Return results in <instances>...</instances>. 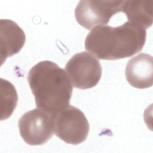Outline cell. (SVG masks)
<instances>
[{
	"label": "cell",
	"mask_w": 153,
	"mask_h": 153,
	"mask_svg": "<svg viewBox=\"0 0 153 153\" xmlns=\"http://www.w3.org/2000/svg\"><path fill=\"white\" fill-rule=\"evenodd\" d=\"M53 119L54 134L66 143L78 145L86 140L89 123L78 108L69 105L53 115Z\"/></svg>",
	"instance_id": "3"
},
{
	"label": "cell",
	"mask_w": 153,
	"mask_h": 153,
	"mask_svg": "<svg viewBox=\"0 0 153 153\" xmlns=\"http://www.w3.org/2000/svg\"><path fill=\"white\" fill-rule=\"evenodd\" d=\"M20 134L30 145H41L53 136V115L38 108L25 113L18 121Z\"/></svg>",
	"instance_id": "5"
},
{
	"label": "cell",
	"mask_w": 153,
	"mask_h": 153,
	"mask_svg": "<svg viewBox=\"0 0 153 153\" xmlns=\"http://www.w3.org/2000/svg\"><path fill=\"white\" fill-rule=\"evenodd\" d=\"M1 62L19 53L25 45L26 35L22 29L14 21L1 19Z\"/></svg>",
	"instance_id": "8"
},
{
	"label": "cell",
	"mask_w": 153,
	"mask_h": 153,
	"mask_svg": "<svg viewBox=\"0 0 153 153\" xmlns=\"http://www.w3.org/2000/svg\"><path fill=\"white\" fill-rule=\"evenodd\" d=\"M128 82L133 87L144 89L151 87L153 82L152 56L140 53L128 60L125 71Z\"/></svg>",
	"instance_id": "7"
},
{
	"label": "cell",
	"mask_w": 153,
	"mask_h": 153,
	"mask_svg": "<svg viewBox=\"0 0 153 153\" xmlns=\"http://www.w3.org/2000/svg\"><path fill=\"white\" fill-rule=\"evenodd\" d=\"M1 120L8 118L16 109L18 94L14 85L7 79H0Z\"/></svg>",
	"instance_id": "10"
},
{
	"label": "cell",
	"mask_w": 153,
	"mask_h": 153,
	"mask_svg": "<svg viewBox=\"0 0 153 153\" xmlns=\"http://www.w3.org/2000/svg\"><path fill=\"white\" fill-rule=\"evenodd\" d=\"M146 37L145 29L128 21L116 27L100 26L88 33L85 39V48L99 59L115 60L140 52Z\"/></svg>",
	"instance_id": "1"
},
{
	"label": "cell",
	"mask_w": 153,
	"mask_h": 153,
	"mask_svg": "<svg viewBox=\"0 0 153 153\" xmlns=\"http://www.w3.org/2000/svg\"><path fill=\"white\" fill-rule=\"evenodd\" d=\"M121 11L126 14L128 22L145 30L152 25L153 1H123Z\"/></svg>",
	"instance_id": "9"
},
{
	"label": "cell",
	"mask_w": 153,
	"mask_h": 153,
	"mask_svg": "<svg viewBox=\"0 0 153 153\" xmlns=\"http://www.w3.org/2000/svg\"><path fill=\"white\" fill-rule=\"evenodd\" d=\"M123 1H80L75 10L77 22L87 30L103 26L121 11Z\"/></svg>",
	"instance_id": "6"
},
{
	"label": "cell",
	"mask_w": 153,
	"mask_h": 153,
	"mask_svg": "<svg viewBox=\"0 0 153 153\" xmlns=\"http://www.w3.org/2000/svg\"><path fill=\"white\" fill-rule=\"evenodd\" d=\"M27 81L37 108L54 115L69 105L73 86L66 71L54 62L36 63L29 70Z\"/></svg>",
	"instance_id": "2"
},
{
	"label": "cell",
	"mask_w": 153,
	"mask_h": 153,
	"mask_svg": "<svg viewBox=\"0 0 153 153\" xmlns=\"http://www.w3.org/2000/svg\"><path fill=\"white\" fill-rule=\"evenodd\" d=\"M65 71L72 85L82 90L96 86L102 76L99 61L85 51L74 54L66 63Z\"/></svg>",
	"instance_id": "4"
}]
</instances>
